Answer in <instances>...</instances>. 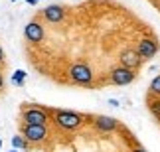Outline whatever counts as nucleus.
<instances>
[{"instance_id":"1","label":"nucleus","mask_w":160,"mask_h":152,"mask_svg":"<svg viewBox=\"0 0 160 152\" xmlns=\"http://www.w3.org/2000/svg\"><path fill=\"white\" fill-rule=\"evenodd\" d=\"M93 115H83L69 109H52V123L61 132H77L87 123H91Z\"/></svg>"},{"instance_id":"2","label":"nucleus","mask_w":160,"mask_h":152,"mask_svg":"<svg viewBox=\"0 0 160 152\" xmlns=\"http://www.w3.org/2000/svg\"><path fill=\"white\" fill-rule=\"evenodd\" d=\"M22 125H50L52 123V109L34 103H24L20 109Z\"/></svg>"},{"instance_id":"3","label":"nucleus","mask_w":160,"mask_h":152,"mask_svg":"<svg viewBox=\"0 0 160 152\" xmlns=\"http://www.w3.org/2000/svg\"><path fill=\"white\" fill-rule=\"evenodd\" d=\"M67 77L73 85H79V87H93V81H95V73L91 69V65L83 63V61H75L69 65L67 69Z\"/></svg>"},{"instance_id":"4","label":"nucleus","mask_w":160,"mask_h":152,"mask_svg":"<svg viewBox=\"0 0 160 152\" xmlns=\"http://www.w3.org/2000/svg\"><path fill=\"white\" fill-rule=\"evenodd\" d=\"M20 135L32 146H38V144H46L50 140L52 130L50 125H20Z\"/></svg>"},{"instance_id":"5","label":"nucleus","mask_w":160,"mask_h":152,"mask_svg":"<svg viewBox=\"0 0 160 152\" xmlns=\"http://www.w3.org/2000/svg\"><path fill=\"white\" fill-rule=\"evenodd\" d=\"M134 79H137V71L128 69L125 65H115L109 73V83L117 85V87H125V85H131Z\"/></svg>"},{"instance_id":"6","label":"nucleus","mask_w":160,"mask_h":152,"mask_svg":"<svg viewBox=\"0 0 160 152\" xmlns=\"http://www.w3.org/2000/svg\"><path fill=\"white\" fill-rule=\"evenodd\" d=\"M91 126L101 135H109V132H115L121 129V120L115 117H109V115H93L91 117Z\"/></svg>"},{"instance_id":"7","label":"nucleus","mask_w":160,"mask_h":152,"mask_svg":"<svg viewBox=\"0 0 160 152\" xmlns=\"http://www.w3.org/2000/svg\"><path fill=\"white\" fill-rule=\"evenodd\" d=\"M24 38H26L28 44L32 46H38L46 40V28L40 20H30L24 28Z\"/></svg>"},{"instance_id":"8","label":"nucleus","mask_w":160,"mask_h":152,"mask_svg":"<svg viewBox=\"0 0 160 152\" xmlns=\"http://www.w3.org/2000/svg\"><path fill=\"white\" fill-rule=\"evenodd\" d=\"M134 50L138 51V56L142 57V61H148V59L156 57V53L160 50V44L156 42V38H140Z\"/></svg>"},{"instance_id":"9","label":"nucleus","mask_w":160,"mask_h":152,"mask_svg":"<svg viewBox=\"0 0 160 152\" xmlns=\"http://www.w3.org/2000/svg\"><path fill=\"white\" fill-rule=\"evenodd\" d=\"M119 65H125L128 69L138 71L140 65H142V57L138 56V51L134 47H127V50H122L119 53Z\"/></svg>"},{"instance_id":"10","label":"nucleus","mask_w":160,"mask_h":152,"mask_svg":"<svg viewBox=\"0 0 160 152\" xmlns=\"http://www.w3.org/2000/svg\"><path fill=\"white\" fill-rule=\"evenodd\" d=\"M42 18L48 24H61L65 20V8L61 4H50L42 10Z\"/></svg>"},{"instance_id":"11","label":"nucleus","mask_w":160,"mask_h":152,"mask_svg":"<svg viewBox=\"0 0 160 152\" xmlns=\"http://www.w3.org/2000/svg\"><path fill=\"white\" fill-rule=\"evenodd\" d=\"M30 146H32V144H30L22 135L12 136V148H16V150H30Z\"/></svg>"},{"instance_id":"12","label":"nucleus","mask_w":160,"mask_h":152,"mask_svg":"<svg viewBox=\"0 0 160 152\" xmlns=\"http://www.w3.org/2000/svg\"><path fill=\"white\" fill-rule=\"evenodd\" d=\"M26 71L24 69H16L14 73H12V77H10V81H12V85H16V87H24V83H26Z\"/></svg>"},{"instance_id":"13","label":"nucleus","mask_w":160,"mask_h":152,"mask_svg":"<svg viewBox=\"0 0 160 152\" xmlns=\"http://www.w3.org/2000/svg\"><path fill=\"white\" fill-rule=\"evenodd\" d=\"M148 109H150V113L160 120V97H152V99H148Z\"/></svg>"},{"instance_id":"14","label":"nucleus","mask_w":160,"mask_h":152,"mask_svg":"<svg viewBox=\"0 0 160 152\" xmlns=\"http://www.w3.org/2000/svg\"><path fill=\"white\" fill-rule=\"evenodd\" d=\"M148 91H150V95H152V97H160V73L150 81Z\"/></svg>"},{"instance_id":"15","label":"nucleus","mask_w":160,"mask_h":152,"mask_svg":"<svg viewBox=\"0 0 160 152\" xmlns=\"http://www.w3.org/2000/svg\"><path fill=\"white\" fill-rule=\"evenodd\" d=\"M0 65H6V56H4V50H2V46H0Z\"/></svg>"},{"instance_id":"16","label":"nucleus","mask_w":160,"mask_h":152,"mask_svg":"<svg viewBox=\"0 0 160 152\" xmlns=\"http://www.w3.org/2000/svg\"><path fill=\"white\" fill-rule=\"evenodd\" d=\"M4 91V75H2V71H0V93Z\"/></svg>"},{"instance_id":"17","label":"nucleus","mask_w":160,"mask_h":152,"mask_svg":"<svg viewBox=\"0 0 160 152\" xmlns=\"http://www.w3.org/2000/svg\"><path fill=\"white\" fill-rule=\"evenodd\" d=\"M109 105H113V107H119V101H117V99H109Z\"/></svg>"},{"instance_id":"18","label":"nucleus","mask_w":160,"mask_h":152,"mask_svg":"<svg viewBox=\"0 0 160 152\" xmlns=\"http://www.w3.org/2000/svg\"><path fill=\"white\" fill-rule=\"evenodd\" d=\"M131 152H146V150H144V148H140V146H134Z\"/></svg>"},{"instance_id":"19","label":"nucleus","mask_w":160,"mask_h":152,"mask_svg":"<svg viewBox=\"0 0 160 152\" xmlns=\"http://www.w3.org/2000/svg\"><path fill=\"white\" fill-rule=\"evenodd\" d=\"M24 2H28L30 6H36V4H38V2H36V0H24Z\"/></svg>"},{"instance_id":"20","label":"nucleus","mask_w":160,"mask_h":152,"mask_svg":"<svg viewBox=\"0 0 160 152\" xmlns=\"http://www.w3.org/2000/svg\"><path fill=\"white\" fill-rule=\"evenodd\" d=\"M10 152H18V150H16V148H12V150H10Z\"/></svg>"},{"instance_id":"21","label":"nucleus","mask_w":160,"mask_h":152,"mask_svg":"<svg viewBox=\"0 0 160 152\" xmlns=\"http://www.w3.org/2000/svg\"><path fill=\"white\" fill-rule=\"evenodd\" d=\"M0 150H2V140H0Z\"/></svg>"},{"instance_id":"22","label":"nucleus","mask_w":160,"mask_h":152,"mask_svg":"<svg viewBox=\"0 0 160 152\" xmlns=\"http://www.w3.org/2000/svg\"><path fill=\"white\" fill-rule=\"evenodd\" d=\"M10 2H18V0H10Z\"/></svg>"},{"instance_id":"23","label":"nucleus","mask_w":160,"mask_h":152,"mask_svg":"<svg viewBox=\"0 0 160 152\" xmlns=\"http://www.w3.org/2000/svg\"><path fill=\"white\" fill-rule=\"evenodd\" d=\"M2 69H4V67H2V65H0V71H2Z\"/></svg>"},{"instance_id":"24","label":"nucleus","mask_w":160,"mask_h":152,"mask_svg":"<svg viewBox=\"0 0 160 152\" xmlns=\"http://www.w3.org/2000/svg\"><path fill=\"white\" fill-rule=\"evenodd\" d=\"M36 2H42V0H36Z\"/></svg>"}]
</instances>
